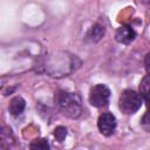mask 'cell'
Listing matches in <instances>:
<instances>
[{"label":"cell","mask_w":150,"mask_h":150,"mask_svg":"<svg viewBox=\"0 0 150 150\" xmlns=\"http://www.w3.org/2000/svg\"><path fill=\"white\" fill-rule=\"evenodd\" d=\"M55 102L59 109L70 118H77L82 112L81 98L75 93H68L64 90H59L55 95Z\"/></svg>","instance_id":"cell-1"},{"label":"cell","mask_w":150,"mask_h":150,"mask_svg":"<svg viewBox=\"0 0 150 150\" xmlns=\"http://www.w3.org/2000/svg\"><path fill=\"white\" fill-rule=\"evenodd\" d=\"M143 103V98L142 96L136 93L135 90L131 89H127L124 90L118 100V107L122 110V112L127 114V115H131L135 114L142 105Z\"/></svg>","instance_id":"cell-2"},{"label":"cell","mask_w":150,"mask_h":150,"mask_svg":"<svg viewBox=\"0 0 150 150\" xmlns=\"http://www.w3.org/2000/svg\"><path fill=\"white\" fill-rule=\"evenodd\" d=\"M110 98V90L105 84H96L89 91V103L95 108H103L108 105Z\"/></svg>","instance_id":"cell-3"},{"label":"cell","mask_w":150,"mask_h":150,"mask_svg":"<svg viewBox=\"0 0 150 150\" xmlns=\"http://www.w3.org/2000/svg\"><path fill=\"white\" fill-rule=\"evenodd\" d=\"M97 127L102 135L110 136L112 135L116 128V117L111 112H103L100 115L97 120Z\"/></svg>","instance_id":"cell-4"},{"label":"cell","mask_w":150,"mask_h":150,"mask_svg":"<svg viewBox=\"0 0 150 150\" xmlns=\"http://www.w3.org/2000/svg\"><path fill=\"white\" fill-rule=\"evenodd\" d=\"M135 36H136L135 30L130 26H128V25L121 26L120 28H117V30L115 33L116 41L120 42V43H124V45L130 43L135 39Z\"/></svg>","instance_id":"cell-5"},{"label":"cell","mask_w":150,"mask_h":150,"mask_svg":"<svg viewBox=\"0 0 150 150\" xmlns=\"http://www.w3.org/2000/svg\"><path fill=\"white\" fill-rule=\"evenodd\" d=\"M25 108H26L25 100L22 97H20V96H16V97H14L11 101L9 107H8V110H9V112L13 116H19V115H21L23 112Z\"/></svg>","instance_id":"cell-6"},{"label":"cell","mask_w":150,"mask_h":150,"mask_svg":"<svg viewBox=\"0 0 150 150\" xmlns=\"http://www.w3.org/2000/svg\"><path fill=\"white\" fill-rule=\"evenodd\" d=\"M139 95L145 101L148 108H150V75L144 76L139 83Z\"/></svg>","instance_id":"cell-7"},{"label":"cell","mask_w":150,"mask_h":150,"mask_svg":"<svg viewBox=\"0 0 150 150\" xmlns=\"http://www.w3.org/2000/svg\"><path fill=\"white\" fill-rule=\"evenodd\" d=\"M104 33H105L104 26H102V25H100V23H95V25L90 28V30H89V33H88V38H89L91 41H98L101 38H103Z\"/></svg>","instance_id":"cell-8"},{"label":"cell","mask_w":150,"mask_h":150,"mask_svg":"<svg viewBox=\"0 0 150 150\" xmlns=\"http://www.w3.org/2000/svg\"><path fill=\"white\" fill-rule=\"evenodd\" d=\"M66 136H67V128H64V127H57L54 130V137L56 138V141L63 142L64 138H66Z\"/></svg>","instance_id":"cell-9"},{"label":"cell","mask_w":150,"mask_h":150,"mask_svg":"<svg viewBox=\"0 0 150 150\" xmlns=\"http://www.w3.org/2000/svg\"><path fill=\"white\" fill-rule=\"evenodd\" d=\"M30 148L32 149H48L49 145L46 139H36L30 144Z\"/></svg>","instance_id":"cell-10"},{"label":"cell","mask_w":150,"mask_h":150,"mask_svg":"<svg viewBox=\"0 0 150 150\" xmlns=\"http://www.w3.org/2000/svg\"><path fill=\"white\" fill-rule=\"evenodd\" d=\"M141 122H142L143 128L150 131V108H148V110H146V112L144 114V116H143V118H142Z\"/></svg>","instance_id":"cell-11"},{"label":"cell","mask_w":150,"mask_h":150,"mask_svg":"<svg viewBox=\"0 0 150 150\" xmlns=\"http://www.w3.org/2000/svg\"><path fill=\"white\" fill-rule=\"evenodd\" d=\"M144 67H145L146 73L150 75V53H148V54L145 55V59H144Z\"/></svg>","instance_id":"cell-12"},{"label":"cell","mask_w":150,"mask_h":150,"mask_svg":"<svg viewBox=\"0 0 150 150\" xmlns=\"http://www.w3.org/2000/svg\"><path fill=\"white\" fill-rule=\"evenodd\" d=\"M143 1H145V2H150V0H143Z\"/></svg>","instance_id":"cell-13"}]
</instances>
